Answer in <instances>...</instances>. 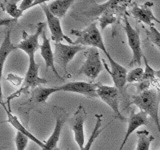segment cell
Instances as JSON below:
<instances>
[{
    "label": "cell",
    "mask_w": 160,
    "mask_h": 150,
    "mask_svg": "<svg viewBox=\"0 0 160 150\" xmlns=\"http://www.w3.org/2000/svg\"><path fill=\"white\" fill-rule=\"evenodd\" d=\"M42 43L40 46V55L43 58L45 62V66L46 68H50L53 71V73L56 75V77H58L60 80H62L63 78L60 76V74L58 73L56 67H55V58H54V51L52 50L51 43H50V39L46 36V32L45 30L42 33Z\"/></svg>",
    "instance_id": "cell-16"
},
{
    "label": "cell",
    "mask_w": 160,
    "mask_h": 150,
    "mask_svg": "<svg viewBox=\"0 0 160 150\" xmlns=\"http://www.w3.org/2000/svg\"><path fill=\"white\" fill-rule=\"evenodd\" d=\"M159 150H160V149H159Z\"/></svg>",
    "instance_id": "cell-35"
},
{
    "label": "cell",
    "mask_w": 160,
    "mask_h": 150,
    "mask_svg": "<svg viewBox=\"0 0 160 150\" xmlns=\"http://www.w3.org/2000/svg\"><path fill=\"white\" fill-rule=\"evenodd\" d=\"M146 34L152 44H154L160 50V31L155 27L154 24L146 29Z\"/></svg>",
    "instance_id": "cell-26"
},
{
    "label": "cell",
    "mask_w": 160,
    "mask_h": 150,
    "mask_svg": "<svg viewBox=\"0 0 160 150\" xmlns=\"http://www.w3.org/2000/svg\"><path fill=\"white\" fill-rule=\"evenodd\" d=\"M98 21L100 24V29L104 30L108 25L113 24L117 21V16H116V14H113V13H106V14L101 15V16L98 18Z\"/></svg>",
    "instance_id": "cell-27"
},
{
    "label": "cell",
    "mask_w": 160,
    "mask_h": 150,
    "mask_svg": "<svg viewBox=\"0 0 160 150\" xmlns=\"http://www.w3.org/2000/svg\"><path fill=\"white\" fill-rule=\"evenodd\" d=\"M156 78L158 80H160V70H157L156 71Z\"/></svg>",
    "instance_id": "cell-33"
},
{
    "label": "cell",
    "mask_w": 160,
    "mask_h": 150,
    "mask_svg": "<svg viewBox=\"0 0 160 150\" xmlns=\"http://www.w3.org/2000/svg\"><path fill=\"white\" fill-rule=\"evenodd\" d=\"M106 58L110 64V68H108L107 64L105 63V61L103 62L104 67L107 70V72L110 74V76H111V78L113 80V83H114V86L116 87L120 92H122L125 85L127 84L128 70L124 66H122L121 64H119L118 62L115 61L110 54L106 55Z\"/></svg>",
    "instance_id": "cell-11"
},
{
    "label": "cell",
    "mask_w": 160,
    "mask_h": 150,
    "mask_svg": "<svg viewBox=\"0 0 160 150\" xmlns=\"http://www.w3.org/2000/svg\"><path fill=\"white\" fill-rule=\"evenodd\" d=\"M39 68H40V65L35 61V55L34 56H30L29 63H28V69H27L26 75H25V77H24L23 87L20 90H18L16 94L11 95V96L8 98V102L10 101L11 98H13L15 96H18V95L20 93H22L23 91H27V90L30 88L34 89V88L40 86L41 84L48 83L46 79L39 76Z\"/></svg>",
    "instance_id": "cell-7"
},
{
    "label": "cell",
    "mask_w": 160,
    "mask_h": 150,
    "mask_svg": "<svg viewBox=\"0 0 160 150\" xmlns=\"http://www.w3.org/2000/svg\"><path fill=\"white\" fill-rule=\"evenodd\" d=\"M6 80L15 87H19L20 85L24 83V77H20L18 75H15L13 73H8L6 75Z\"/></svg>",
    "instance_id": "cell-31"
},
{
    "label": "cell",
    "mask_w": 160,
    "mask_h": 150,
    "mask_svg": "<svg viewBox=\"0 0 160 150\" xmlns=\"http://www.w3.org/2000/svg\"><path fill=\"white\" fill-rule=\"evenodd\" d=\"M2 106L4 108V110L6 111V114H7V122L9 124H11L12 126L16 129V131L18 132H21L22 134L24 135H26V136L30 139V140H32V141L35 143V144H37L38 146L40 147V150L43 149L45 147V142H42V141H40V140L38 138H36L34 136V135L32 134V132H30L29 130L26 128V127H24V125L20 122V120L17 118V116H15V115H13L11 112H10V110H8L6 107H5V105L4 103H2Z\"/></svg>",
    "instance_id": "cell-17"
},
{
    "label": "cell",
    "mask_w": 160,
    "mask_h": 150,
    "mask_svg": "<svg viewBox=\"0 0 160 150\" xmlns=\"http://www.w3.org/2000/svg\"><path fill=\"white\" fill-rule=\"evenodd\" d=\"M152 6L153 2H146L144 4H138L134 2L132 4L131 10H130V14L139 22L146 24L149 27L154 24V21L160 24V20L155 16L152 11Z\"/></svg>",
    "instance_id": "cell-13"
},
{
    "label": "cell",
    "mask_w": 160,
    "mask_h": 150,
    "mask_svg": "<svg viewBox=\"0 0 160 150\" xmlns=\"http://www.w3.org/2000/svg\"><path fill=\"white\" fill-rule=\"evenodd\" d=\"M144 75V69L142 67H135L132 70H130L127 75V83L133 84V83H139L143 80Z\"/></svg>",
    "instance_id": "cell-25"
},
{
    "label": "cell",
    "mask_w": 160,
    "mask_h": 150,
    "mask_svg": "<svg viewBox=\"0 0 160 150\" xmlns=\"http://www.w3.org/2000/svg\"><path fill=\"white\" fill-rule=\"evenodd\" d=\"M84 55L85 61L80 68L79 73L85 75L90 80H95L104 69L103 61L100 58L99 49L88 47L84 51Z\"/></svg>",
    "instance_id": "cell-3"
},
{
    "label": "cell",
    "mask_w": 160,
    "mask_h": 150,
    "mask_svg": "<svg viewBox=\"0 0 160 150\" xmlns=\"http://www.w3.org/2000/svg\"><path fill=\"white\" fill-rule=\"evenodd\" d=\"M97 95L102 101L107 104L112 110L115 118L120 119L121 121H124L125 117L120 112L119 104H120V98H119V90L115 86H109V85H104L98 83L97 85Z\"/></svg>",
    "instance_id": "cell-6"
},
{
    "label": "cell",
    "mask_w": 160,
    "mask_h": 150,
    "mask_svg": "<svg viewBox=\"0 0 160 150\" xmlns=\"http://www.w3.org/2000/svg\"><path fill=\"white\" fill-rule=\"evenodd\" d=\"M122 149H123L122 147H119V148H118V150H122Z\"/></svg>",
    "instance_id": "cell-34"
},
{
    "label": "cell",
    "mask_w": 160,
    "mask_h": 150,
    "mask_svg": "<svg viewBox=\"0 0 160 150\" xmlns=\"http://www.w3.org/2000/svg\"><path fill=\"white\" fill-rule=\"evenodd\" d=\"M46 27V24L44 22H39L37 23V28L36 31L33 34H27L26 32H23V39L22 41H20L16 47L19 50H22L23 52H25L28 57L30 56H34L35 53H36L38 50H40V43H39V37L42 36V33L45 30Z\"/></svg>",
    "instance_id": "cell-9"
},
{
    "label": "cell",
    "mask_w": 160,
    "mask_h": 150,
    "mask_svg": "<svg viewBox=\"0 0 160 150\" xmlns=\"http://www.w3.org/2000/svg\"><path fill=\"white\" fill-rule=\"evenodd\" d=\"M15 50H18L16 45H14L11 41V29H8L6 34H5V37L2 41L1 47H0V55H1V69L3 70L4 68V64L6 61L7 57L9 56V54L15 51Z\"/></svg>",
    "instance_id": "cell-21"
},
{
    "label": "cell",
    "mask_w": 160,
    "mask_h": 150,
    "mask_svg": "<svg viewBox=\"0 0 160 150\" xmlns=\"http://www.w3.org/2000/svg\"><path fill=\"white\" fill-rule=\"evenodd\" d=\"M97 85L98 83L86 81H71L56 86L58 92H71L77 93L88 98H97Z\"/></svg>",
    "instance_id": "cell-10"
},
{
    "label": "cell",
    "mask_w": 160,
    "mask_h": 150,
    "mask_svg": "<svg viewBox=\"0 0 160 150\" xmlns=\"http://www.w3.org/2000/svg\"><path fill=\"white\" fill-rule=\"evenodd\" d=\"M132 3L131 1H115V0H110L103 4H99L96 7L93 8L91 11H89L88 13H85L89 16H101L103 14L106 13H113V14H118L120 12H125L126 8L130 6V4Z\"/></svg>",
    "instance_id": "cell-14"
},
{
    "label": "cell",
    "mask_w": 160,
    "mask_h": 150,
    "mask_svg": "<svg viewBox=\"0 0 160 150\" xmlns=\"http://www.w3.org/2000/svg\"><path fill=\"white\" fill-rule=\"evenodd\" d=\"M56 92H58L56 86H54V87L38 86L36 88L32 89L30 101L36 102V103H45L47 101V99L51 96L52 94L56 93Z\"/></svg>",
    "instance_id": "cell-20"
},
{
    "label": "cell",
    "mask_w": 160,
    "mask_h": 150,
    "mask_svg": "<svg viewBox=\"0 0 160 150\" xmlns=\"http://www.w3.org/2000/svg\"><path fill=\"white\" fill-rule=\"evenodd\" d=\"M0 6L3 11L10 15L13 19L17 20L23 15V12L19 8V4L17 0H5L0 2Z\"/></svg>",
    "instance_id": "cell-22"
},
{
    "label": "cell",
    "mask_w": 160,
    "mask_h": 150,
    "mask_svg": "<svg viewBox=\"0 0 160 150\" xmlns=\"http://www.w3.org/2000/svg\"><path fill=\"white\" fill-rule=\"evenodd\" d=\"M64 123H65V117L63 115H58L56 117V121H55L53 132L49 136V138L45 141V147L41 150H59L57 148V145L59 142L60 135H61Z\"/></svg>",
    "instance_id": "cell-18"
},
{
    "label": "cell",
    "mask_w": 160,
    "mask_h": 150,
    "mask_svg": "<svg viewBox=\"0 0 160 150\" xmlns=\"http://www.w3.org/2000/svg\"><path fill=\"white\" fill-rule=\"evenodd\" d=\"M95 119H96V122H95V126L93 128V131H92L91 135H90V137L88 139V142L85 144L83 150H90V149H91L93 143L95 142V140H96L97 137L100 135V133H101L103 130L108 126V125H107V126L104 127V128L101 127L102 119H103V115L102 114H95Z\"/></svg>",
    "instance_id": "cell-23"
},
{
    "label": "cell",
    "mask_w": 160,
    "mask_h": 150,
    "mask_svg": "<svg viewBox=\"0 0 160 150\" xmlns=\"http://www.w3.org/2000/svg\"><path fill=\"white\" fill-rule=\"evenodd\" d=\"M41 9L45 14V17H46V24L48 25V28L50 30L52 41L54 43H63V41H66L68 44L75 45L74 41H72L70 37L64 34L61 27V21L58 17L50 12L47 2L41 5Z\"/></svg>",
    "instance_id": "cell-8"
},
{
    "label": "cell",
    "mask_w": 160,
    "mask_h": 150,
    "mask_svg": "<svg viewBox=\"0 0 160 150\" xmlns=\"http://www.w3.org/2000/svg\"><path fill=\"white\" fill-rule=\"evenodd\" d=\"M85 47L81 45H71L65 43H55L54 44V58L55 63L61 68L66 77H70L69 73L67 72V65L68 63L73 60L78 52L85 51Z\"/></svg>",
    "instance_id": "cell-5"
},
{
    "label": "cell",
    "mask_w": 160,
    "mask_h": 150,
    "mask_svg": "<svg viewBox=\"0 0 160 150\" xmlns=\"http://www.w3.org/2000/svg\"><path fill=\"white\" fill-rule=\"evenodd\" d=\"M152 84V82L146 81V80H142L139 83L134 84L135 85V89H136V94H140L144 91H147L150 89V85Z\"/></svg>",
    "instance_id": "cell-32"
},
{
    "label": "cell",
    "mask_w": 160,
    "mask_h": 150,
    "mask_svg": "<svg viewBox=\"0 0 160 150\" xmlns=\"http://www.w3.org/2000/svg\"><path fill=\"white\" fill-rule=\"evenodd\" d=\"M44 3H46L45 0H22V1H20L19 3V8L24 13L26 10L36 6V5H40V6H41Z\"/></svg>",
    "instance_id": "cell-30"
},
{
    "label": "cell",
    "mask_w": 160,
    "mask_h": 150,
    "mask_svg": "<svg viewBox=\"0 0 160 150\" xmlns=\"http://www.w3.org/2000/svg\"><path fill=\"white\" fill-rule=\"evenodd\" d=\"M73 3L74 0H53L48 4V8L53 15L61 19L66 15Z\"/></svg>",
    "instance_id": "cell-19"
},
{
    "label": "cell",
    "mask_w": 160,
    "mask_h": 150,
    "mask_svg": "<svg viewBox=\"0 0 160 150\" xmlns=\"http://www.w3.org/2000/svg\"><path fill=\"white\" fill-rule=\"evenodd\" d=\"M29 138L26 135L22 134L21 132L16 131V135H15L14 142H15V149L16 150H25L28 145Z\"/></svg>",
    "instance_id": "cell-29"
},
{
    "label": "cell",
    "mask_w": 160,
    "mask_h": 150,
    "mask_svg": "<svg viewBox=\"0 0 160 150\" xmlns=\"http://www.w3.org/2000/svg\"><path fill=\"white\" fill-rule=\"evenodd\" d=\"M128 105H135L140 111L146 113L151 117L160 133V120H159V106H160V91L150 88L147 91L136 94L132 97Z\"/></svg>",
    "instance_id": "cell-1"
},
{
    "label": "cell",
    "mask_w": 160,
    "mask_h": 150,
    "mask_svg": "<svg viewBox=\"0 0 160 150\" xmlns=\"http://www.w3.org/2000/svg\"><path fill=\"white\" fill-rule=\"evenodd\" d=\"M124 22V31L127 37V42L130 49L132 51V60L129 63V67L133 65H138V67H141V60L144 57L143 50L141 47V40H140V35L138 30L132 27L126 15L123 17Z\"/></svg>",
    "instance_id": "cell-4"
},
{
    "label": "cell",
    "mask_w": 160,
    "mask_h": 150,
    "mask_svg": "<svg viewBox=\"0 0 160 150\" xmlns=\"http://www.w3.org/2000/svg\"><path fill=\"white\" fill-rule=\"evenodd\" d=\"M149 122L148 120V115L146 113H144L143 111H139V112H135L134 110H131V113H130V116L128 119V126H127V130L125 132L123 141L120 145V147H124V145L126 144L128 138L131 136V134L133 132H135L136 130L143 126V125H147Z\"/></svg>",
    "instance_id": "cell-15"
},
{
    "label": "cell",
    "mask_w": 160,
    "mask_h": 150,
    "mask_svg": "<svg viewBox=\"0 0 160 150\" xmlns=\"http://www.w3.org/2000/svg\"><path fill=\"white\" fill-rule=\"evenodd\" d=\"M136 135H137L136 150H150V145L153 142L154 136L150 135L147 130L136 131Z\"/></svg>",
    "instance_id": "cell-24"
},
{
    "label": "cell",
    "mask_w": 160,
    "mask_h": 150,
    "mask_svg": "<svg viewBox=\"0 0 160 150\" xmlns=\"http://www.w3.org/2000/svg\"><path fill=\"white\" fill-rule=\"evenodd\" d=\"M70 34L76 36V40L74 41L75 45H81V46L84 47L89 46V47L97 48L105 54V56L109 54L108 50L105 47L103 37L99 28L97 27L96 22H92L83 30H78V29L70 30Z\"/></svg>",
    "instance_id": "cell-2"
},
{
    "label": "cell",
    "mask_w": 160,
    "mask_h": 150,
    "mask_svg": "<svg viewBox=\"0 0 160 150\" xmlns=\"http://www.w3.org/2000/svg\"><path fill=\"white\" fill-rule=\"evenodd\" d=\"M86 111L82 105H79L75 111L71 120V130L74 134V140L80 150H83L85 146V133H84V122L86 119Z\"/></svg>",
    "instance_id": "cell-12"
},
{
    "label": "cell",
    "mask_w": 160,
    "mask_h": 150,
    "mask_svg": "<svg viewBox=\"0 0 160 150\" xmlns=\"http://www.w3.org/2000/svg\"><path fill=\"white\" fill-rule=\"evenodd\" d=\"M144 75H143V80H146V81H150V82H154L155 78H156V70H154L151 66L149 65L146 56L144 55Z\"/></svg>",
    "instance_id": "cell-28"
}]
</instances>
